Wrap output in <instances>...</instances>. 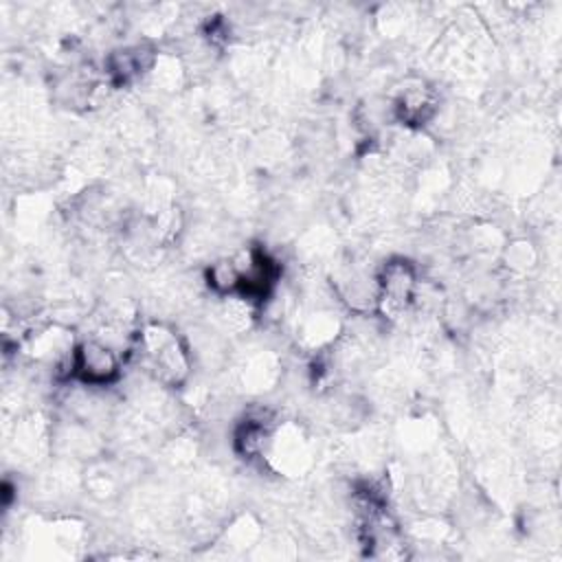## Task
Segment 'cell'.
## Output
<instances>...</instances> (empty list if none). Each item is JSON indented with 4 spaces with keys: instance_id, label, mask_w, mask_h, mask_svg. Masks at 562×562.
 <instances>
[{
    "instance_id": "1",
    "label": "cell",
    "mask_w": 562,
    "mask_h": 562,
    "mask_svg": "<svg viewBox=\"0 0 562 562\" xmlns=\"http://www.w3.org/2000/svg\"><path fill=\"white\" fill-rule=\"evenodd\" d=\"M72 367L81 380L92 384H103L116 375L119 358L108 345L90 340L75 351Z\"/></svg>"
}]
</instances>
